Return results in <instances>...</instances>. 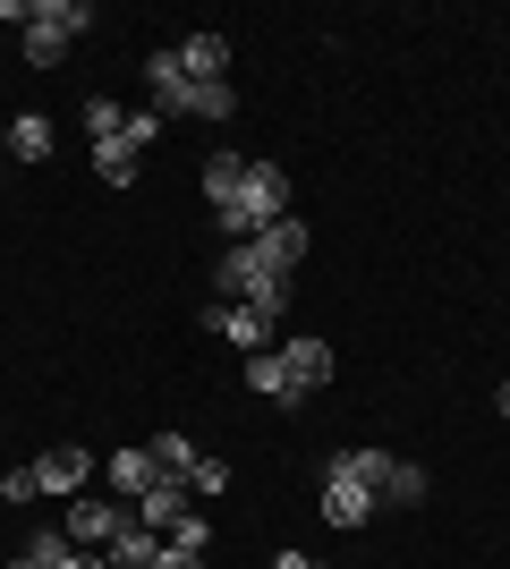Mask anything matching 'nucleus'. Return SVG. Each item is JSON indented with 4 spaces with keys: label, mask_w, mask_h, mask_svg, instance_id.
<instances>
[{
    "label": "nucleus",
    "mask_w": 510,
    "mask_h": 569,
    "mask_svg": "<svg viewBox=\"0 0 510 569\" xmlns=\"http://www.w3.org/2000/svg\"><path fill=\"white\" fill-rule=\"evenodd\" d=\"M290 213V170L281 162H247V179H239V196H230V204H221V230H230V247H247V238L256 230H272V221Z\"/></svg>",
    "instance_id": "1"
},
{
    "label": "nucleus",
    "mask_w": 510,
    "mask_h": 569,
    "mask_svg": "<svg viewBox=\"0 0 510 569\" xmlns=\"http://www.w3.org/2000/svg\"><path fill=\"white\" fill-rule=\"evenodd\" d=\"M213 289H221V307H256V315H272V323H281V307H290V281H281V272H264V263H256V247H221Z\"/></svg>",
    "instance_id": "2"
},
{
    "label": "nucleus",
    "mask_w": 510,
    "mask_h": 569,
    "mask_svg": "<svg viewBox=\"0 0 510 569\" xmlns=\"http://www.w3.org/2000/svg\"><path fill=\"white\" fill-rule=\"evenodd\" d=\"M128 519H137V501H120V493H111V501H69V527H60V536L86 552V545H111Z\"/></svg>",
    "instance_id": "3"
},
{
    "label": "nucleus",
    "mask_w": 510,
    "mask_h": 569,
    "mask_svg": "<svg viewBox=\"0 0 510 569\" xmlns=\"http://www.w3.org/2000/svg\"><path fill=\"white\" fill-rule=\"evenodd\" d=\"M196 323H204L213 340H239L247 357H264V349H272V315H256V307H221V298H213Z\"/></svg>",
    "instance_id": "4"
},
{
    "label": "nucleus",
    "mask_w": 510,
    "mask_h": 569,
    "mask_svg": "<svg viewBox=\"0 0 510 569\" xmlns=\"http://www.w3.org/2000/svg\"><path fill=\"white\" fill-rule=\"evenodd\" d=\"M247 247H256V263H264V272H281V281H290L298 263H307V221H298V213H281L272 230H256V238H247Z\"/></svg>",
    "instance_id": "5"
},
{
    "label": "nucleus",
    "mask_w": 510,
    "mask_h": 569,
    "mask_svg": "<svg viewBox=\"0 0 510 569\" xmlns=\"http://www.w3.org/2000/svg\"><path fill=\"white\" fill-rule=\"evenodd\" d=\"M146 111L153 119H188V69H179V51H153L146 60Z\"/></svg>",
    "instance_id": "6"
},
{
    "label": "nucleus",
    "mask_w": 510,
    "mask_h": 569,
    "mask_svg": "<svg viewBox=\"0 0 510 569\" xmlns=\"http://www.w3.org/2000/svg\"><path fill=\"white\" fill-rule=\"evenodd\" d=\"M86 476H94V451H86V442H60V451H43V459H34V485H43L51 501H69L77 485H86Z\"/></svg>",
    "instance_id": "7"
},
{
    "label": "nucleus",
    "mask_w": 510,
    "mask_h": 569,
    "mask_svg": "<svg viewBox=\"0 0 510 569\" xmlns=\"http://www.w3.org/2000/svg\"><path fill=\"white\" fill-rule=\"evenodd\" d=\"M179 69H188V86H221V77H230V34L196 26L188 43H179Z\"/></svg>",
    "instance_id": "8"
},
{
    "label": "nucleus",
    "mask_w": 510,
    "mask_h": 569,
    "mask_svg": "<svg viewBox=\"0 0 510 569\" xmlns=\"http://www.w3.org/2000/svg\"><path fill=\"white\" fill-rule=\"evenodd\" d=\"M374 510H383V501L366 493L358 476H323V519H332L340 536H349V527H366V519H374Z\"/></svg>",
    "instance_id": "9"
},
{
    "label": "nucleus",
    "mask_w": 510,
    "mask_h": 569,
    "mask_svg": "<svg viewBox=\"0 0 510 569\" xmlns=\"http://www.w3.org/2000/svg\"><path fill=\"white\" fill-rule=\"evenodd\" d=\"M170 519H188V476H153L146 493H137V527L170 536Z\"/></svg>",
    "instance_id": "10"
},
{
    "label": "nucleus",
    "mask_w": 510,
    "mask_h": 569,
    "mask_svg": "<svg viewBox=\"0 0 510 569\" xmlns=\"http://www.w3.org/2000/svg\"><path fill=\"white\" fill-rule=\"evenodd\" d=\"M247 391H256V400H272V408H290V417H298V408H307V391H298V382H290V366H281V357H247Z\"/></svg>",
    "instance_id": "11"
},
{
    "label": "nucleus",
    "mask_w": 510,
    "mask_h": 569,
    "mask_svg": "<svg viewBox=\"0 0 510 569\" xmlns=\"http://www.w3.org/2000/svg\"><path fill=\"white\" fill-rule=\"evenodd\" d=\"M272 357L290 366V382H298V391H307V400H316L323 382H332V349H323V340H281V349H272Z\"/></svg>",
    "instance_id": "12"
},
{
    "label": "nucleus",
    "mask_w": 510,
    "mask_h": 569,
    "mask_svg": "<svg viewBox=\"0 0 510 569\" xmlns=\"http://www.w3.org/2000/svg\"><path fill=\"white\" fill-rule=\"evenodd\" d=\"M391 468H400V459H391V451H332V459H323V476H358V485H366V493H374V501H383Z\"/></svg>",
    "instance_id": "13"
},
{
    "label": "nucleus",
    "mask_w": 510,
    "mask_h": 569,
    "mask_svg": "<svg viewBox=\"0 0 510 569\" xmlns=\"http://www.w3.org/2000/svg\"><path fill=\"white\" fill-rule=\"evenodd\" d=\"M102 476H111V493H120V501H137L162 468H153V451H128V442H120V451L102 459Z\"/></svg>",
    "instance_id": "14"
},
{
    "label": "nucleus",
    "mask_w": 510,
    "mask_h": 569,
    "mask_svg": "<svg viewBox=\"0 0 510 569\" xmlns=\"http://www.w3.org/2000/svg\"><path fill=\"white\" fill-rule=\"evenodd\" d=\"M102 561H111V569H153V561H162V536L128 519L120 536H111V552H102Z\"/></svg>",
    "instance_id": "15"
},
{
    "label": "nucleus",
    "mask_w": 510,
    "mask_h": 569,
    "mask_svg": "<svg viewBox=\"0 0 510 569\" xmlns=\"http://www.w3.org/2000/svg\"><path fill=\"white\" fill-rule=\"evenodd\" d=\"M26 60H34V69H60V60H69V34H60V26H51L43 9L26 18Z\"/></svg>",
    "instance_id": "16"
},
{
    "label": "nucleus",
    "mask_w": 510,
    "mask_h": 569,
    "mask_svg": "<svg viewBox=\"0 0 510 569\" xmlns=\"http://www.w3.org/2000/svg\"><path fill=\"white\" fill-rule=\"evenodd\" d=\"M162 545H170V552H188V561H204V552H213V519H204V510H188V519H170Z\"/></svg>",
    "instance_id": "17"
},
{
    "label": "nucleus",
    "mask_w": 510,
    "mask_h": 569,
    "mask_svg": "<svg viewBox=\"0 0 510 569\" xmlns=\"http://www.w3.org/2000/svg\"><path fill=\"white\" fill-rule=\"evenodd\" d=\"M239 179H247V153H213V162H204V196H213V213L239 196Z\"/></svg>",
    "instance_id": "18"
},
{
    "label": "nucleus",
    "mask_w": 510,
    "mask_h": 569,
    "mask_svg": "<svg viewBox=\"0 0 510 569\" xmlns=\"http://www.w3.org/2000/svg\"><path fill=\"white\" fill-rule=\"evenodd\" d=\"M146 451H153V468H162V476H196V459H204V451L188 442V433H153Z\"/></svg>",
    "instance_id": "19"
},
{
    "label": "nucleus",
    "mask_w": 510,
    "mask_h": 569,
    "mask_svg": "<svg viewBox=\"0 0 510 569\" xmlns=\"http://www.w3.org/2000/svg\"><path fill=\"white\" fill-rule=\"evenodd\" d=\"M94 179H102V188H128V179H137V153H128L120 137H102L94 144Z\"/></svg>",
    "instance_id": "20"
},
{
    "label": "nucleus",
    "mask_w": 510,
    "mask_h": 569,
    "mask_svg": "<svg viewBox=\"0 0 510 569\" xmlns=\"http://www.w3.org/2000/svg\"><path fill=\"white\" fill-rule=\"evenodd\" d=\"M383 501H391V510H417V501H426V468H417V459H400V468H391V485H383Z\"/></svg>",
    "instance_id": "21"
},
{
    "label": "nucleus",
    "mask_w": 510,
    "mask_h": 569,
    "mask_svg": "<svg viewBox=\"0 0 510 569\" xmlns=\"http://www.w3.org/2000/svg\"><path fill=\"white\" fill-rule=\"evenodd\" d=\"M230 111H239L230 77H221V86H188V119H230Z\"/></svg>",
    "instance_id": "22"
},
{
    "label": "nucleus",
    "mask_w": 510,
    "mask_h": 569,
    "mask_svg": "<svg viewBox=\"0 0 510 569\" xmlns=\"http://www.w3.org/2000/svg\"><path fill=\"white\" fill-rule=\"evenodd\" d=\"M9 153L43 162V153H51V119H9Z\"/></svg>",
    "instance_id": "23"
},
{
    "label": "nucleus",
    "mask_w": 510,
    "mask_h": 569,
    "mask_svg": "<svg viewBox=\"0 0 510 569\" xmlns=\"http://www.w3.org/2000/svg\"><path fill=\"white\" fill-rule=\"evenodd\" d=\"M26 552H34V561H43V569H69V561H77V545H69V536H60V527H43V536H34V545H26Z\"/></svg>",
    "instance_id": "24"
},
{
    "label": "nucleus",
    "mask_w": 510,
    "mask_h": 569,
    "mask_svg": "<svg viewBox=\"0 0 510 569\" xmlns=\"http://www.w3.org/2000/svg\"><path fill=\"white\" fill-rule=\"evenodd\" d=\"M153 137H162V119H153V111H128L120 119V144H128V153H146Z\"/></svg>",
    "instance_id": "25"
},
{
    "label": "nucleus",
    "mask_w": 510,
    "mask_h": 569,
    "mask_svg": "<svg viewBox=\"0 0 510 569\" xmlns=\"http://www.w3.org/2000/svg\"><path fill=\"white\" fill-rule=\"evenodd\" d=\"M120 119H128V111H120L111 94H94V102H86V128H94V144H102V137H120Z\"/></svg>",
    "instance_id": "26"
},
{
    "label": "nucleus",
    "mask_w": 510,
    "mask_h": 569,
    "mask_svg": "<svg viewBox=\"0 0 510 569\" xmlns=\"http://www.w3.org/2000/svg\"><path fill=\"white\" fill-rule=\"evenodd\" d=\"M188 485H196V493H221V485H230V459H213V451H204V459H196V476H188Z\"/></svg>",
    "instance_id": "27"
},
{
    "label": "nucleus",
    "mask_w": 510,
    "mask_h": 569,
    "mask_svg": "<svg viewBox=\"0 0 510 569\" xmlns=\"http://www.w3.org/2000/svg\"><path fill=\"white\" fill-rule=\"evenodd\" d=\"M34 493H43V485H34V468H9V476H0V501H34Z\"/></svg>",
    "instance_id": "28"
},
{
    "label": "nucleus",
    "mask_w": 510,
    "mask_h": 569,
    "mask_svg": "<svg viewBox=\"0 0 510 569\" xmlns=\"http://www.w3.org/2000/svg\"><path fill=\"white\" fill-rule=\"evenodd\" d=\"M153 569H204V561H188V552H170V545H162V561H153Z\"/></svg>",
    "instance_id": "29"
},
{
    "label": "nucleus",
    "mask_w": 510,
    "mask_h": 569,
    "mask_svg": "<svg viewBox=\"0 0 510 569\" xmlns=\"http://www.w3.org/2000/svg\"><path fill=\"white\" fill-rule=\"evenodd\" d=\"M272 569H316V561H307V552H272Z\"/></svg>",
    "instance_id": "30"
},
{
    "label": "nucleus",
    "mask_w": 510,
    "mask_h": 569,
    "mask_svg": "<svg viewBox=\"0 0 510 569\" xmlns=\"http://www.w3.org/2000/svg\"><path fill=\"white\" fill-rule=\"evenodd\" d=\"M69 569H111V561H102V552H77V561Z\"/></svg>",
    "instance_id": "31"
},
{
    "label": "nucleus",
    "mask_w": 510,
    "mask_h": 569,
    "mask_svg": "<svg viewBox=\"0 0 510 569\" xmlns=\"http://www.w3.org/2000/svg\"><path fill=\"white\" fill-rule=\"evenodd\" d=\"M9 569H43V561H34V552H18V561H9Z\"/></svg>",
    "instance_id": "32"
},
{
    "label": "nucleus",
    "mask_w": 510,
    "mask_h": 569,
    "mask_svg": "<svg viewBox=\"0 0 510 569\" xmlns=\"http://www.w3.org/2000/svg\"><path fill=\"white\" fill-rule=\"evenodd\" d=\"M493 408H502V417H510V382H502V391H493Z\"/></svg>",
    "instance_id": "33"
},
{
    "label": "nucleus",
    "mask_w": 510,
    "mask_h": 569,
    "mask_svg": "<svg viewBox=\"0 0 510 569\" xmlns=\"http://www.w3.org/2000/svg\"><path fill=\"white\" fill-rule=\"evenodd\" d=\"M0 153H9V128H0Z\"/></svg>",
    "instance_id": "34"
}]
</instances>
